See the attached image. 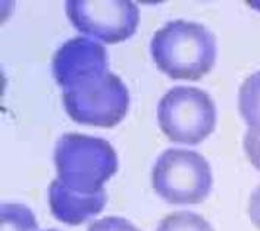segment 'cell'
<instances>
[{
	"label": "cell",
	"instance_id": "obj_1",
	"mask_svg": "<svg viewBox=\"0 0 260 231\" xmlns=\"http://www.w3.org/2000/svg\"><path fill=\"white\" fill-rule=\"evenodd\" d=\"M71 120L82 125L112 128L122 121L129 106V93L108 64L96 65L59 84Z\"/></svg>",
	"mask_w": 260,
	"mask_h": 231
},
{
	"label": "cell",
	"instance_id": "obj_2",
	"mask_svg": "<svg viewBox=\"0 0 260 231\" xmlns=\"http://www.w3.org/2000/svg\"><path fill=\"white\" fill-rule=\"evenodd\" d=\"M150 52L169 78L197 81L215 67L216 39L203 24L175 19L153 34Z\"/></svg>",
	"mask_w": 260,
	"mask_h": 231
},
{
	"label": "cell",
	"instance_id": "obj_3",
	"mask_svg": "<svg viewBox=\"0 0 260 231\" xmlns=\"http://www.w3.org/2000/svg\"><path fill=\"white\" fill-rule=\"evenodd\" d=\"M57 180L69 190L94 194L118 171V156L109 141L99 137L67 133L56 141Z\"/></svg>",
	"mask_w": 260,
	"mask_h": 231
},
{
	"label": "cell",
	"instance_id": "obj_4",
	"mask_svg": "<svg viewBox=\"0 0 260 231\" xmlns=\"http://www.w3.org/2000/svg\"><path fill=\"white\" fill-rule=\"evenodd\" d=\"M212 168L203 155L188 149H166L151 171V186L171 205H199L212 190Z\"/></svg>",
	"mask_w": 260,
	"mask_h": 231
},
{
	"label": "cell",
	"instance_id": "obj_5",
	"mask_svg": "<svg viewBox=\"0 0 260 231\" xmlns=\"http://www.w3.org/2000/svg\"><path fill=\"white\" fill-rule=\"evenodd\" d=\"M157 123L171 141L200 145L215 131L216 106L213 99L197 87H174L157 105Z\"/></svg>",
	"mask_w": 260,
	"mask_h": 231
},
{
	"label": "cell",
	"instance_id": "obj_6",
	"mask_svg": "<svg viewBox=\"0 0 260 231\" xmlns=\"http://www.w3.org/2000/svg\"><path fill=\"white\" fill-rule=\"evenodd\" d=\"M65 11L80 33L109 44L128 40L140 22V9L129 0H68Z\"/></svg>",
	"mask_w": 260,
	"mask_h": 231
},
{
	"label": "cell",
	"instance_id": "obj_7",
	"mask_svg": "<svg viewBox=\"0 0 260 231\" xmlns=\"http://www.w3.org/2000/svg\"><path fill=\"white\" fill-rule=\"evenodd\" d=\"M108 204V193L82 194L69 190L57 178L49 186V205L53 217L68 225H80L99 215Z\"/></svg>",
	"mask_w": 260,
	"mask_h": 231
},
{
	"label": "cell",
	"instance_id": "obj_8",
	"mask_svg": "<svg viewBox=\"0 0 260 231\" xmlns=\"http://www.w3.org/2000/svg\"><path fill=\"white\" fill-rule=\"evenodd\" d=\"M238 109L248 125V130L260 134V71L251 74L241 84Z\"/></svg>",
	"mask_w": 260,
	"mask_h": 231
},
{
	"label": "cell",
	"instance_id": "obj_9",
	"mask_svg": "<svg viewBox=\"0 0 260 231\" xmlns=\"http://www.w3.org/2000/svg\"><path fill=\"white\" fill-rule=\"evenodd\" d=\"M39 224L32 211L21 204H2L0 231H37Z\"/></svg>",
	"mask_w": 260,
	"mask_h": 231
},
{
	"label": "cell",
	"instance_id": "obj_10",
	"mask_svg": "<svg viewBox=\"0 0 260 231\" xmlns=\"http://www.w3.org/2000/svg\"><path fill=\"white\" fill-rule=\"evenodd\" d=\"M156 231H215L205 218L190 211L172 212L165 217Z\"/></svg>",
	"mask_w": 260,
	"mask_h": 231
},
{
	"label": "cell",
	"instance_id": "obj_11",
	"mask_svg": "<svg viewBox=\"0 0 260 231\" xmlns=\"http://www.w3.org/2000/svg\"><path fill=\"white\" fill-rule=\"evenodd\" d=\"M88 231H140L128 219L119 217H106L90 224Z\"/></svg>",
	"mask_w": 260,
	"mask_h": 231
},
{
	"label": "cell",
	"instance_id": "obj_12",
	"mask_svg": "<svg viewBox=\"0 0 260 231\" xmlns=\"http://www.w3.org/2000/svg\"><path fill=\"white\" fill-rule=\"evenodd\" d=\"M244 152L251 165L260 171V134L247 130L244 136Z\"/></svg>",
	"mask_w": 260,
	"mask_h": 231
},
{
	"label": "cell",
	"instance_id": "obj_13",
	"mask_svg": "<svg viewBox=\"0 0 260 231\" xmlns=\"http://www.w3.org/2000/svg\"><path fill=\"white\" fill-rule=\"evenodd\" d=\"M248 215L254 227L260 231V186H257L251 193L250 205H248Z\"/></svg>",
	"mask_w": 260,
	"mask_h": 231
},
{
	"label": "cell",
	"instance_id": "obj_14",
	"mask_svg": "<svg viewBox=\"0 0 260 231\" xmlns=\"http://www.w3.org/2000/svg\"><path fill=\"white\" fill-rule=\"evenodd\" d=\"M44 231H59V230H44Z\"/></svg>",
	"mask_w": 260,
	"mask_h": 231
}]
</instances>
